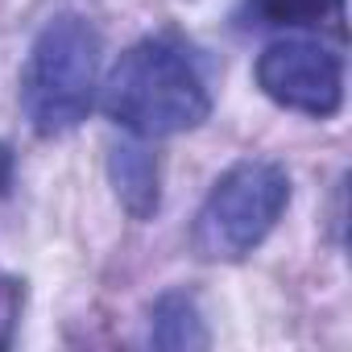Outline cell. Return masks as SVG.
<instances>
[{
    "mask_svg": "<svg viewBox=\"0 0 352 352\" xmlns=\"http://www.w3.org/2000/svg\"><path fill=\"white\" fill-rule=\"evenodd\" d=\"M149 340L157 348H208V331H204V319H199V307L191 294L183 290H170L153 302V319H149Z\"/></svg>",
    "mask_w": 352,
    "mask_h": 352,
    "instance_id": "6",
    "label": "cell"
},
{
    "mask_svg": "<svg viewBox=\"0 0 352 352\" xmlns=\"http://www.w3.org/2000/svg\"><path fill=\"white\" fill-rule=\"evenodd\" d=\"M9 179H13V149L0 141V191L9 187Z\"/></svg>",
    "mask_w": 352,
    "mask_h": 352,
    "instance_id": "8",
    "label": "cell"
},
{
    "mask_svg": "<svg viewBox=\"0 0 352 352\" xmlns=\"http://www.w3.org/2000/svg\"><path fill=\"white\" fill-rule=\"evenodd\" d=\"M344 0H257V13L270 25H319L340 17Z\"/></svg>",
    "mask_w": 352,
    "mask_h": 352,
    "instance_id": "7",
    "label": "cell"
},
{
    "mask_svg": "<svg viewBox=\"0 0 352 352\" xmlns=\"http://www.w3.org/2000/svg\"><path fill=\"white\" fill-rule=\"evenodd\" d=\"M104 112L133 137L157 141L204 124L212 96L187 50L166 38H145L112 67L104 83Z\"/></svg>",
    "mask_w": 352,
    "mask_h": 352,
    "instance_id": "1",
    "label": "cell"
},
{
    "mask_svg": "<svg viewBox=\"0 0 352 352\" xmlns=\"http://www.w3.org/2000/svg\"><path fill=\"white\" fill-rule=\"evenodd\" d=\"M257 87L302 116H336L344 104V63L336 50L302 38H286L261 50L257 58Z\"/></svg>",
    "mask_w": 352,
    "mask_h": 352,
    "instance_id": "4",
    "label": "cell"
},
{
    "mask_svg": "<svg viewBox=\"0 0 352 352\" xmlns=\"http://www.w3.org/2000/svg\"><path fill=\"white\" fill-rule=\"evenodd\" d=\"M290 204V179L278 162L249 157L220 174L195 216V253L204 261H241L249 257L282 220Z\"/></svg>",
    "mask_w": 352,
    "mask_h": 352,
    "instance_id": "3",
    "label": "cell"
},
{
    "mask_svg": "<svg viewBox=\"0 0 352 352\" xmlns=\"http://www.w3.org/2000/svg\"><path fill=\"white\" fill-rule=\"evenodd\" d=\"M112 183H116V199L124 204L129 216L145 220L157 212V166L141 145L112 149Z\"/></svg>",
    "mask_w": 352,
    "mask_h": 352,
    "instance_id": "5",
    "label": "cell"
},
{
    "mask_svg": "<svg viewBox=\"0 0 352 352\" xmlns=\"http://www.w3.org/2000/svg\"><path fill=\"white\" fill-rule=\"evenodd\" d=\"M100 91V34L91 21L63 13L54 17L21 71V108L42 137L71 133L79 120H87Z\"/></svg>",
    "mask_w": 352,
    "mask_h": 352,
    "instance_id": "2",
    "label": "cell"
}]
</instances>
